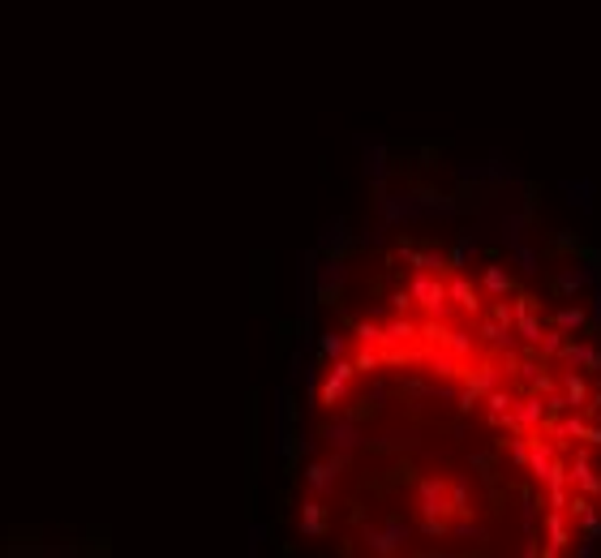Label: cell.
<instances>
[{
	"instance_id": "obj_1",
	"label": "cell",
	"mask_w": 601,
	"mask_h": 558,
	"mask_svg": "<svg viewBox=\"0 0 601 558\" xmlns=\"http://www.w3.org/2000/svg\"><path fill=\"white\" fill-rule=\"evenodd\" d=\"M326 558H580L601 541V331L516 262L404 241L326 326L292 473Z\"/></svg>"
}]
</instances>
